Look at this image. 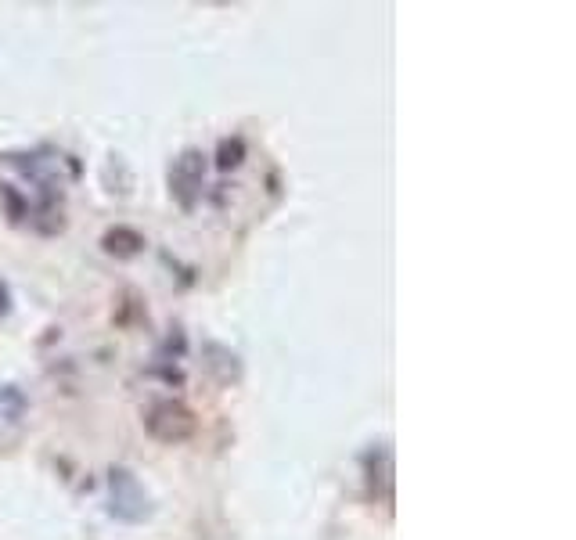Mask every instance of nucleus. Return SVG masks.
<instances>
[{
    "label": "nucleus",
    "mask_w": 576,
    "mask_h": 540,
    "mask_svg": "<svg viewBox=\"0 0 576 540\" xmlns=\"http://www.w3.org/2000/svg\"><path fill=\"white\" fill-rule=\"evenodd\" d=\"M242 159H245V141H242V137H224V141H220V148H216V166H220V170H234Z\"/></svg>",
    "instance_id": "nucleus-5"
},
{
    "label": "nucleus",
    "mask_w": 576,
    "mask_h": 540,
    "mask_svg": "<svg viewBox=\"0 0 576 540\" xmlns=\"http://www.w3.org/2000/svg\"><path fill=\"white\" fill-rule=\"evenodd\" d=\"M101 245H105V252H112V256H137V252L144 249V238L134 231V227H112V231L101 238Z\"/></svg>",
    "instance_id": "nucleus-4"
},
{
    "label": "nucleus",
    "mask_w": 576,
    "mask_h": 540,
    "mask_svg": "<svg viewBox=\"0 0 576 540\" xmlns=\"http://www.w3.org/2000/svg\"><path fill=\"white\" fill-rule=\"evenodd\" d=\"M144 425H148V436L166 443V447H173V443H188L198 432L195 411L184 407L180 400H162V404H155L152 411H148V418H144Z\"/></svg>",
    "instance_id": "nucleus-1"
},
{
    "label": "nucleus",
    "mask_w": 576,
    "mask_h": 540,
    "mask_svg": "<svg viewBox=\"0 0 576 540\" xmlns=\"http://www.w3.org/2000/svg\"><path fill=\"white\" fill-rule=\"evenodd\" d=\"M8 310H11V292H8V285L0 281V317L8 314Z\"/></svg>",
    "instance_id": "nucleus-6"
},
{
    "label": "nucleus",
    "mask_w": 576,
    "mask_h": 540,
    "mask_svg": "<svg viewBox=\"0 0 576 540\" xmlns=\"http://www.w3.org/2000/svg\"><path fill=\"white\" fill-rule=\"evenodd\" d=\"M202 177H206V159H202V152H195V148H188V152L173 162L170 191L184 209L195 206V195L202 191Z\"/></svg>",
    "instance_id": "nucleus-2"
},
{
    "label": "nucleus",
    "mask_w": 576,
    "mask_h": 540,
    "mask_svg": "<svg viewBox=\"0 0 576 540\" xmlns=\"http://www.w3.org/2000/svg\"><path fill=\"white\" fill-rule=\"evenodd\" d=\"M112 512L126 522H137L148 515V494H144L141 483H137L126 468L112 472Z\"/></svg>",
    "instance_id": "nucleus-3"
}]
</instances>
